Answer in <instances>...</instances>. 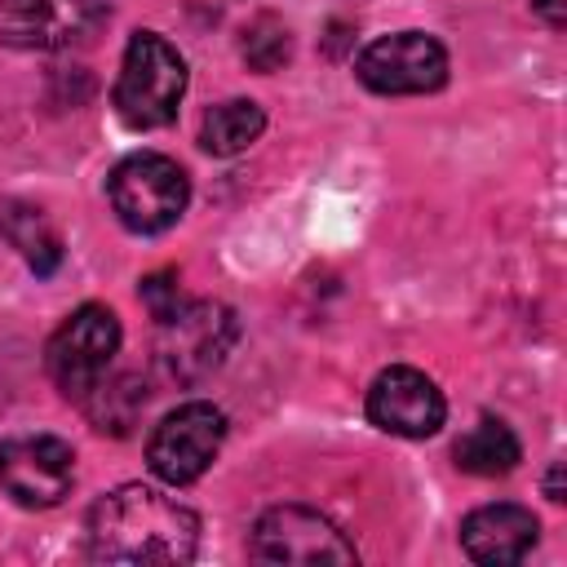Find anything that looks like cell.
<instances>
[{
  "instance_id": "1",
  "label": "cell",
  "mask_w": 567,
  "mask_h": 567,
  "mask_svg": "<svg viewBox=\"0 0 567 567\" xmlns=\"http://www.w3.org/2000/svg\"><path fill=\"white\" fill-rule=\"evenodd\" d=\"M199 518L146 483H124L89 509V554L97 563H190Z\"/></svg>"
},
{
  "instance_id": "2",
  "label": "cell",
  "mask_w": 567,
  "mask_h": 567,
  "mask_svg": "<svg viewBox=\"0 0 567 567\" xmlns=\"http://www.w3.org/2000/svg\"><path fill=\"white\" fill-rule=\"evenodd\" d=\"M182 93H186L182 53L164 35L137 31L124 49V66L115 80V115L128 128H159L177 115Z\"/></svg>"
},
{
  "instance_id": "3",
  "label": "cell",
  "mask_w": 567,
  "mask_h": 567,
  "mask_svg": "<svg viewBox=\"0 0 567 567\" xmlns=\"http://www.w3.org/2000/svg\"><path fill=\"white\" fill-rule=\"evenodd\" d=\"M239 337V319L221 301H182L155 332V368L164 381L195 385L217 372Z\"/></svg>"
},
{
  "instance_id": "4",
  "label": "cell",
  "mask_w": 567,
  "mask_h": 567,
  "mask_svg": "<svg viewBox=\"0 0 567 567\" xmlns=\"http://www.w3.org/2000/svg\"><path fill=\"white\" fill-rule=\"evenodd\" d=\"M111 208L115 217L137 230V235H159L168 230L186 204H190V182L186 173L168 159V155H155V151H137L128 159H120L111 168Z\"/></svg>"
},
{
  "instance_id": "5",
  "label": "cell",
  "mask_w": 567,
  "mask_h": 567,
  "mask_svg": "<svg viewBox=\"0 0 567 567\" xmlns=\"http://www.w3.org/2000/svg\"><path fill=\"white\" fill-rule=\"evenodd\" d=\"M248 554L257 563H284V567H346L354 563V545L346 540V532L323 518L319 509H306V505H275L257 518L252 527V540H248Z\"/></svg>"
},
{
  "instance_id": "6",
  "label": "cell",
  "mask_w": 567,
  "mask_h": 567,
  "mask_svg": "<svg viewBox=\"0 0 567 567\" xmlns=\"http://www.w3.org/2000/svg\"><path fill=\"white\" fill-rule=\"evenodd\" d=\"M221 439H226V412L213 408L208 399H190L155 425V434L146 443V465L164 483L186 487L213 465Z\"/></svg>"
},
{
  "instance_id": "7",
  "label": "cell",
  "mask_w": 567,
  "mask_h": 567,
  "mask_svg": "<svg viewBox=\"0 0 567 567\" xmlns=\"http://www.w3.org/2000/svg\"><path fill=\"white\" fill-rule=\"evenodd\" d=\"M120 350V319L106 306H80L49 341V377L66 399H84Z\"/></svg>"
},
{
  "instance_id": "8",
  "label": "cell",
  "mask_w": 567,
  "mask_h": 567,
  "mask_svg": "<svg viewBox=\"0 0 567 567\" xmlns=\"http://www.w3.org/2000/svg\"><path fill=\"white\" fill-rule=\"evenodd\" d=\"M354 75L372 93H434L447 80V49L425 31H394L359 53Z\"/></svg>"
},
{
  "instance_id": "9",
  "label": "cell",
  "mask_w": 567,
  "mask_h": 567,
  "mask_svg": "<svg viewBox=\"0 0 567 567\" xmlns=\"http://www.w3.org/2000/svg\"><path fill=\"white\" fill-rule=\"evenodd\" d=\"M75 483V452L71 443L53 434H18L0 443V487L27 505V509H49L58 505Z\"/></svg>"
},
{
  "instance_id": "10",
  "label": "cell",
  "mask_w": 567,
  "mask_h": 567,
  "mask_svg": "<svg viewBox=\"0 0 567 567\" xmlns=\"http://www.w3.org/2000/svg\"><path fill=\"white\" fill-rule=\"evenodd\" d=\"M447 416L443 390L416 368H385L368 390V421L399 439H430Z\"/></svg>"
},
{
  "instance_id": "11",
  "label": "cell",
  "mask_w": 567,
  "mask_h": 567,
  "mask_svg": "<svg viewBox=\"0 0 567 567\" xmlns=\"http://www.w3.org/2000/svg\"><path fill=\"white\" fill-rule=\"evenodd\" d=\"M106 13V0H4L0 40L18 49H66Z\"/></svg>"
},
{
  "instance_id": "12",
  "label": "cell",
  "mask_w": 567,
  "mask_h": 567,
  "mask_svg": "<svg viewBox=\"0 0 567 567\" xmlns=\"http://www.w3.org/2000/svg\"><path fill=\"white\" fill-rule=\"evenodd\" d=\"M536 536H540L536 514L523 509V505H509V501L483 505V509H474V514L461 523V545H465V554H470L474 563H483V567L523 563V558L532 554Z\"/></svg>"
},
{
  "instance_id": "13",
  "label": "cell",
  "mask_w": 567,
  "mask_h": 567,
  "mask_svg": "<svg viewBox=\"0 0 567 567\" xmlns=\"http://www.w3.org/2000/svg\"><path fill=\"white\" fill-rule=\"evenodd\" d=\"M452 456L465 474H478V478H496V474H509L518 461H523V447L514 439V430L496 416H483L474 421L456 443H452Z\"/></svg>"
},
{
  "instance_id": "14",
  "label": "cell",
  "mask_w": 567,
  "mask_h": 567,
  "mask_svg": "<svg viewBox=\"0 0 567 567\" xmlns=\"http://www.w3.org/2000/svg\"><path fill=\"white\" fill-rule=\"evenodd\" d=\"M266 128V111L248 97H230L221 106H213L199 124V146L208 155H239L248 151Z\"/></svg>"
},
{
  "instance_id": "15",
  "label": "cell",
  "mask_w": 567,
  "mask_h": 567,
  "mask_svg": "<svg viewBox=\"0 0 567 567\" xmlns=\"http://www.w3.org/2000/svg\"><path fill=\"white\" fill-rule=\"evenodd\" d=\"M80 403L102 434H128L146 408V385L137 377H102Z\"/></svg>"
},
{
  "instance_id": "16",
  "label": "cell",
  "mask_w": 567,
  "mask_h": 567,
  "mask_svg": "<svg viewBox=\"0 0 567 567\" xmlns=\"http://www.w3.org/2000/svg\"><path fill=\"white\" fill-rule=\"evenodd\" d=\"M4 230H9V239L27 252V261H31L35 275H53V270H58L62 244H58V235L44 226V217H40L35 208H9V213H4Z\"/></svg>"
},
{
  "instance_id": "17",
  "label": "cell",
  "mask_w": 567,
  "mask_h": 567,
  "mask_svg": "<svg viewBox=\"0 0 567 567\" xmlns=\"http://www.w3.org/2000/svg\"><path fill=\"white\" fill-rule=\"evenodd\" d=\"M292 53V40H288V27L275 22V18H257L248 31H244V58L252 71H279Z\"/></svg>"
},
{
  "instance_id": "18",
  "label": "cell",
  "mask_w": 567,
  "mask_h": 567,
  "mask_svg": "<svg viewBox=\"0 0 567 567\" xmlns=\"http://www.w3.org/2000/svg\"><path fill=\"white\" fill-rule=\"evenodd\" d=\"M137 292H142V301H146V310H151V319H155V323H159V319H168V315L182 306V297H177V275H168V270L146 275Z\"/></svg>"
},
{
  "instance_id": "19",
  "label": "cell",
  "mask_w": 567,
  "mask_h": 567,
  "mask_svg": "<svg viewBox=\"0 0 567 567\" xmlns=\"http://www.w3.org/2000/svg\"><path fill=\"white\" fill-rule=\"evenodd\" d=\"M536 13H540L549 27H563V22H567V0H536Z\"/></svg>"
},
{
  "instance_id": "20",
  "label": "cell",
  "mask_w": 567,
  "mask_h": 567,
  "mask_svg": "<svg viewBox=\"0 0 567 567\" xmlns=\"http://www.w3.org/2000/svg\"><path fill=\"white\" fill-rule=\"evenodd\" d=\"M545 496H549V501H563V461H554V470H549V478H545Z\"/></svg>"
}]
</instances>
